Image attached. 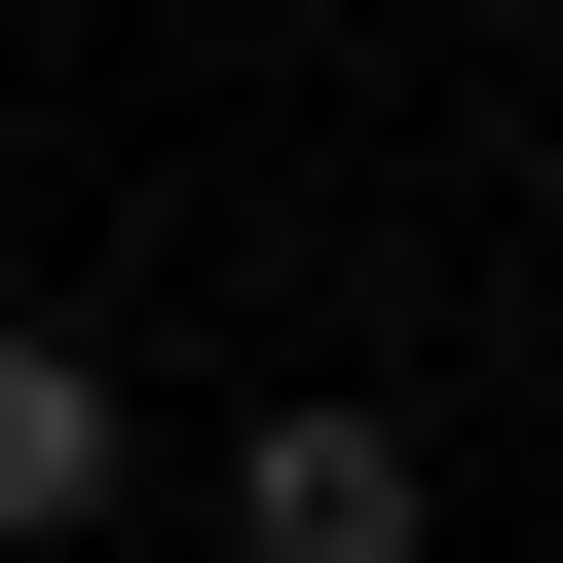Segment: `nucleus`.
<instances>
[{
	"label": "nucleus",
	"instance_id": "f257e3e1",
	"mask_svg": "<svg viewBox=\"0 0 563 563\" xmlns=\"http://www.w3.org/2000/svg\"><path fill=\"white\" fill-rule=\"evenodd\" d=\"M225 526H263V563H413V451H376V413H263Z\"/></svg>",
	"mask_w": 563,
	"mask_h": 563
},
{
	"label": "nucleus",
	"instance_id": "f03ea898",
	"mask_svg": "<svg viewBox=\"0 0 563 563\" xmlns=\"http://www.w3.org/2000/svg\"><path fill=\"white\" fill-rule=\"evenodd\" d=\"M76 526H113V376H76V339H0V563H76Z\"/></svg>",
	"mask_w": 563,
	"mask_h": 563
}]
</instances>
